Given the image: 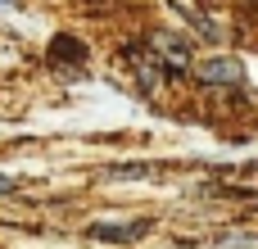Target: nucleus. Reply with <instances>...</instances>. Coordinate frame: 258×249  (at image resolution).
I'll list each match as a JSON object with an SVG mask.
<instances>
[{
    "instance_id": "3",
    "label": "nucleus",
    "mask_w": 258,
    "mask_h": 249,
    "mask_svg": "<svg viewBox=\"0 0 258 249\" xmlns=\"http://www.w3.org/2000/svg\"><path fill=\"white\" fill-rule=\"evenodd\" d=\"M50 59H54V64H63V59H68V64H82V59H86V45H82L77 36H54Z\"/></svg>"
},
{
    "instance_id": "1",
    "label": "nucleus",
    "mask_w": 258,
    "mask_h": 249,
    "mask_svg": "<svg viewBox=\"0 0 258 249\" xmlns=\"http://www.w3.org/2000/svg\"><path fill=\"white\" fill-rule=\"evenodd\" d=\"M200 82H209V86H240V82H245V68H240L236 59L218 54V59L200 64Z\"/></svg>"
},
{
    "instance_id": "2",
    "label": "nucleus",
    "mask_w": 258,
    "mask_h": 249,
    "mask_svg": "<svg viewBox=\"0 0 258 249\" xmlns=\"http://www.w3.org/2000/svg\"><path fill=\"white\" fill-rule=\"evenodd\" d=\"M91 236H95V240H118V245H122V240H141V236H145V222H95Z\"/></svg>"
},
{
    "instance_id": "5",
    "label": "nucleus",
    "mask_w": 258,
    "mask_h": 249,
    "mask_svg": "<svg viewBox=\"0 0 258 249\" xmlns=\"http://www.w3.org/2000/svg\"><path fill=\"white\" fill-rule=\"evenodd\" d=\"M9 191H14V181H9V177L0 172V195H9Z\"/></svg>"
},
{
    "instance_id": "6",
    "label": "nucleus",
    "mask_w": 258,
    "mask_h": 249,
    "mask_svg": "<svg viewBox=\"0 0 258 249\" xmlns=\"http://www.w3.org/2000/svg\"><path fill=\"white\" fill-rule=\"evenodd\" d=\"M0 5H5V0H0Z\"/></svg>"
},
{
    "instance_id": "4",
    "label": "nucleus",
    "mask_w": 258,
    "mask_h": 249,
    "mask_svg": "<svg viewBox=\"0 0 258 249\" xmlns=\"http://www.w3.org/2000/svg\"><path fill=\"white\" fill-rule=\"evenodd\" d=\"M159 54L168 59V73H181V68H186V59H190L186 41H177V36H159Z\"/></svg>"
}]
</instances>
